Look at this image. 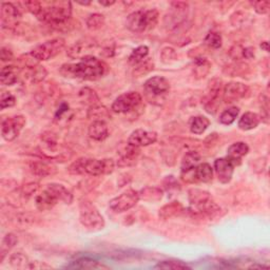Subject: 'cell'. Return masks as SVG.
Wrapping results in <instances>:
<instances>
[{
	"label": "cell",
	"mask_w": 270,
	"mask_h": 270,
	"mask_svg": "<svg viewBox=\"0 0 270 270\" xmlns=\"http://www.w3.org/2000/svg\"><path fill=\"white\" fill-rule=\"evenodd\" d=\"M27 124L24 115H15L8 117L2 124V136L7 142H13L21 134L22 130Z\"/></svg>",
	"instance_id": "8fae6325"
},
{
	"label": "cell",
	"mask_w": 270,
	"mask_h": 270,
	"mask_svg": "<svg viewBox=\"0 0 270 270\" xmlns=\"http://www.w3.org/2000/svg\"><path fill=\"white\" fill-rule=\"evenodd\" d=\"M254 49L251 47L244 48L243 51V59H252L254 57Z\"/></svg>",
	"instance_id": "680465c9"
},
{
	"label": "cell",
	"mask_w": 270,
	"mask_h": 270,
	"mask_svg": "<svg viewBox=\"0 0 270 270\" xmlns=\"http://www.w3.org/2000/svg\"><path fill=\"white\" fill-rule=\"evenodd\" d=\"M262 118L257 113L254 112H246L239 118L237 123V127L243 130V131H250V130L255 129L259 123H261Z\"/></svg>",
	"instance_id": "484cf974"
},
{
	"label": "cell",
	"mask_w": 270,
	"mask_h": 270,
	"mask_svg": "<svg viewBox=\"0 0 270 270\" xmlns=\"http://www.w3.org/2000/svg\"><path fill=\"white\" fill-rule=\"evenodd\" d=\"M85 157H81L76 159L69 167V172L74 175H85Z\"/></svg>",
	"instance_id": "7dc6e473"
},
{
	"label": "cell",
	"mask_w": 270,
	"mask_h": 270,
	"mask_svg": "<svg viewBox=\"0 0 270 270\" xmlns=\"http://www.w3.org/2000/svg\"><path fill=\"white\" fill-rule=\"evenodd\" d=\"M139 199H143L145 202L156 203L163 198L164 191L158 187H145L138 192Z\"/></svg>",
	"instance_id": "f1b7e54d"
},
{
	"label": "cell",
	"mask_w": 270,
	"mask_h": 270,
	"mask_svg": "<svg viewBox=\"0 0 270 270\" xmlns=\"http://www.w3.org/2000/svg\"><path fill=\"white\" fill-rule=\"evenodd\" d=\"M254 11L259 14V15H265L269 12V8H270V3L269 2H253L251 3Z\"/></svg>",
	"instance_id": "816d5d0a"
},
{
	"label": "cell",
	"mask_w": 270,
	"mask_h": 270,
	"mask_svg": "<svg viewBox=\"0 0 270 270\" xmlns=\"http://www.w3.org/2000/svg\"><path fill=\"white\" fill-rule=\"evenodd\" d=\"M154 69V63L151 61V58H146L144 62L135 66L133 70V76L134 77H141L149 74Z\"/></svg>",
	"instance_id": "ab89813d"
},
{
	"label": "cell",
	"mask_w": 270,
	"mask_h": 270,
	"mask_svg": "<svg viewBox=\"0 0 270 270\" xmlns=\"http://www.w3.org/2000/svg\"><path fill=\"white\" fill-rule=\"evenodd\" d=\"M181 177L187 184L209 183L213 178V168L208 163L198 164L196 167L181 172Z\"/></svg>",
	"instance_id": "52a82bcc"
},
{
	"label": "cell",
	"mask_w": 270,
	"mask_h": 270,
	"mask_svg": "<svg viewBox=\"0 0 270 270\" xmlns=\"http://www.w3.org/2000/svg\"><path fill=\"white\" fill-rule=\"evenodd\" d=\"M269 99L268 96L265 94L259 95V104H261V111L264 113L265 118H268V112H269Z\"/></svg>",
	"instance_id": "11a10c76"
},
{
	"label": "cell",
	"mask_w": 270,
	"mask_h": 270,
	"mask_svg": "<svg viewBox=\"0 0 270 270\" xmlns=\"http://www.w3.org/2000/svg\"><path fill=\"white\" fill-rule=\"evenodd\" d=\"M185 212V208L183 204L178 201H173L169 204L163 206L158 211V216L163 221H168L173 217H176Z\"/></svg>",
	"instance_id": "ffe728a7"
},
{
	"label": "cell",
	"mask_w": 270,
	"mask_h": 270,
	"mask_svg": "<svg viewBox=\"0 0 270 270\" xmlns=\"http://www.w3.org/2000/svg\"><path fill=\"white\" fill-rule=\"evenodd\" d=\"M204 44L210 49L217 50L223 45L222 35L217 32H209L204 39Z\"/></svg>",
	"instance_id": "b9f144b4"
},
{
	"label": "cell",
	"mask_w": 270,
	"mask_h": 270,
	"mask_svg": "<svg viewBox=\"0 0 270 270\" xmlns=\"http://www.w3.org/2000/svg\"><path fill=\"white\" fill-rule=\"evenodd\" d=\"M199 161H201V155H199L198 152L196 151L187 152L184 155L183 161H182V166H181L182 171H187V170L196 167L199 164Z\"/></svg>",
	"instance_id": "74e56055"
},
{
	"label": "cell",
	"mask_w": 270,
	"mask_h": 270,
	"mask_svg": "<svg viewBox=\"0 0 270 270\" xmlns=\"http://www.w3.org/2000/svg\"><path fill=\"white\" fill-rule=\"evenodd\" d=\"M139 201L138 191H135L133 189H129L127 191L123 192L121 195H118L112 198L109 203L110 209L116 213H123L133 208Z\"/></svg>",
	"instance_id": "30bf717a"
},
{
	"label": "cell",
	"mask_w": 270,
	"mask_h": 270,
	"mask_svg": "<svg viewBox=\"0 0 270 270\" xmlns=\"http://www.w3.org/2000/svg\"><path fill=\"white\" fill-rule=\"evenodd\" d=\"M30 170H31V172L37 177H47L53 175L56 172L53 166L42 161L31 162V164H30Z\"/></svg>",
	"instance_id": "f546056e"
},
{
	"label": "cell",
	"mask_w": 270,
	"mask_h": 270,
	"mask_svg": "<svg viewBox=\"0 0 270 270\" xmlns=\"http://www.w3.org/2000/svg\"><path fill=\"white\" fill-rule=\"evenodd\" d=\"M77 4L78 5H81V6H89V5H91V3H90V2H87V3H81V2H77Z\"/></svg>",
	"instance_id": "6125c7cd"
},
{
	"label": "cell",
	"mask_w": 270,
	"mask_h": 270,
	"mask_svg": "<svg viewBox=\"0 0 270 270\" xmlns=\"http://www.w3.org/2000/svg\"><path fill=\"white\" fill-rule=\"evenodd\" d=\"M149 55V48L147 46H139L136 49H134L132 53L129 56V64L136 66L138 64H141L144 62L145 59Z\"/></svg>",
	"instance_id": "8d00e7d4"
},
{
	"label": "cell",
	"mask_w": 270,
	"mask_h": 270,
	"mask_svg": "<svg viewBox=\"0 0 270 270\" xmlns=\"http://www.w3.org/2000/svg\"><path fill=\"white\" fill-rule=\"evenodd\" d=\"M249 152V147L244 142L234 143L227 150V157L231 161L234 166L241 164V159Z\"/></svg>",
	"instance_id": "44dd1931"
},
{
	"label": "cell",
	"mask_w": 270,
	"mask_h": 270,
	"mask_svg": "<svg viewBox=\"0 0 270 270\" xmlns=\"http://www.w3.org/2000/svg\"><path fill=\"white\" fill-rule=\"evenodd\" d=\"M157 141V133L154 131H148V130L144 129H136L135 131H133L130 134L128 138V144L142 148V147H147L156 143Z\"/></svg>",
	"instance_id": "5bb4252c"
},
{
	"label": "cell",
	"mask_w": 270,
	"mask_h": 270,
	"mask_svg": "<svg viewBox=\"0 0 270 270\" xmlns=\"http://www.w3.org/2000/svg\"><path fill=\"white\" fill-rule=\"evenodd\" d=\"M23 13L21 9H18L16 5L12 3H3L2 10H0V17H2V24H11L16 23L22 18Z\"/></svg>",
	"instance_id": "ac0fdd59"
},
{
	"label": "cell",
	"mask_w": 270,
	"mask_h": 270,
	"mask_svg": "<svg viewBox=\"0 0 270 270\" xmlns=\"http://www.w3.org/2000/svg\"><path fill=\"white\" fill-rule=\"evenodd\" d=\"M143 104V97L138 92L130 91L119 95L111 106V110L117 114H125L134 111Z\"/></svg>",
	"instance_id": "8992f818"
},
{
	"label": "cell",
	"mask_w": 270,
	"mask_h": 270,
	"mask_svg": "<svg viewBox=\"0 0 270 270\" xmlns=\"http://www.w3.org/2000/svg\"><path fill=\"white\" fill-rule=\"evenodd\" d=\"M88 134L94 141L103 142L109 136V129L104 121H94L89 126Z\"/></svg>",
	"instance_id": "7402d4cb"
},
{
	"label": "cell",
	"mask_w": 270,
	"mask_h": 270,
	"mask_svg": "<svg viewBox=\"0 0 270 270\" xmlns=\"http://www.w3.org/2000/svg\"><path fill=\"white\" fill-rule=\"evenodd\" d=\"M261 49L264 50L266 52H269V46H268V42H263L261 44Z\"/></svg>",
	"instance_id": "94428289"
},
{
	"label": "cell",
	"mask_w": 270,
	"mask_h": 270,
	"mask_svg": "<svg viewBox=\"0 0 270 270\" xmlns=\"http://www.w3.org/2000/svg\"><path fill=\"white\" fill-rule=\"evenodd\" d=\"M57 203H59L57 197L47 188L35 198V205L39 211H48V210H51L52 208H54V206L57 205Z\"/></svg>",
	"instance_id": "d6986e66"
},
{
	"label": "cell",
	"mask_w": 270,
	"mask_h": 270,
	"mask_svg": "<svg viewBox=\"0 0 270 270\" xmlns=\"http://www.w3.org/2000/svg\"><path fill=\"white\" fill-rule=\"evenodd\" d=\"M87 117L89 119H93L94 121H106V119L111 118V114H110L109 109L102 105V104H97L94 106L89 107L88 111H87Z\"/></svg>",
	"instance_id": "83f0119b"
},
{
	"label": "cell",
	"mask_w": 270,
	"mask_h": 270,
	"mask_svg": "<svg viewBox=\"0 0 270 270\" xmlns=\"http://www.w3.org/2000/svg\"><path fill=\"white\" fill-rule=\"evenodd\" d=\"M97 44L93 41H88V39L79 41L68 49L67 55L71 59H82L87 56H93Z\"/></svg>",
	"instance_id": "9a60e30c"
},
{
	"label": "cell",
	"mask_w": 270,
	"mask_h": 270,
	"mask_svg": "<svg viewBox=\"0 0 270 270\" xmlns=\"http://www.w3.org/2000/svg\"><path fill=\"white\" fill-rule=\"evenodd\" d=\"M223 73L231 77H245L250 73V67L244 62H233L224 67Z\"/></svg>",
	"instance_id": "cb8c5ba5"
},
{
	"label": "cell",
	"mask_w": 270,
	"mask_h": 270,
	"mask_svg": "<svg viewBox=\"0 0 270 270\" xmlns=\"http://www.w3.org/2000/svg\"><path fill=\"white\" fill-rule=\"evenodd\" d=\"M87 28L90 31H97V30L102 29L105 25V16L99 13L91 14L86 21Z\"/></svg>",
	"instance_id": "60d3db41"
},
{
	"label": "cell",
	"mask_w": 270,
	"mask_h": 270,
	"mask_svg": "<svg viewBox=\"0 0 270 270\" xmlns=\"http://www.w3.org/2000/svg\"><path fill=\"white\" fill-rule=\"evenodd\" d=\"M16 105V97L10 92H3L0 98V107L3 110L7 108H12Z\"/></svg>",
	"instance_id": "c3c4849f"
},
{
	"label": "cell",
	"mask_w": 270,
	"mask_h": 270,
	"mask_svg": "<svg viewBox=\"0 0 270 270\" xmlns=\"http://www.w3.org/2000/svg\"><path fill=\"white\" fill-rule=\"evenodd\" d=\"M18 242V238L14 233H7L6 236L3 238L2 246H0V263H3L6 258L7 254L11 251V249L15 247Z\"/></svg>",
	"instance_id": "d6a6232c"
},
{
	"label": "cell",
	"mask_w": 270,
	"mask_h": 270,
	"mask_svg": "<svg viewBox=\"0 0 270 270\" xmlns=\"http://www.w3.org/2000/svg\"><path fill=\"white\" fill-rule=\"evenodd\" d=\"M243 51H244V48L242 46L235 45L230 49V56H231V58L234 62H242Z\"/></svg>",
	"instance_id": "f5cc1de1"
},
{
	"label": "cell",
	"mask_w": 270,
	"mask_h": 270,
	"mask_svg": "<svg viewBox=\"0 0 270 270\" xmlns=\"http://www.w3.org/2000/svg\"><path fill=\"white\" fill-rule=\"evenodd\" d=\"M209 192L205 191V190H201V189H191L189 190V203L190 205H195L199 202L204 201V199L210 197Z\"/></svg>",
	"instance_id": "ee69618b"
},
{
	"label": "cell",
	"mask_w": 270,
	"mask_h": 270,
	"mask_svg": "<svg viewBox=\"0 0 270 270\" xmlns=\"http://www.w3.org/2000/svg\"><path fill=\"white\" fill-rule=\"evenodd\" d=\"M48 190H50L56 197L59 202H63L65 204H71L73 202V194L72 192L68 190L64 185L62 184H56V183H51L48 184L46 187Z\"/></svg>",
	"instance_id": "603a6c76"
},
{
	"label": "cell",
	"mask_w": 270,
	"mask_h": 270,
	"mask_svg": "<svg viewBox=\"0 0 270 270\" xmlns=\"http://www.w3.org/2000/svg\"><path fill=\"white\" fill-rule=\"evenodd\" d=\"M71 16H72L71 3L61 2V3H53L48 7H44L41 14L37 16V19L44 24L59 29L68 24Z\"/></svg>",
	"instance_id": "7a4b0ae2"
},
{
	"label": "cell",
	"mask_w": 270,
	"mask_h": 270,
	"mask_svg": "<svg viewBox=\"0 0 270 270\" xmlns=\"http://www.w3.org/2000/svg\"><path fill=\"white\" fill-rule=\"evenodd\" d=\"M119 158L116 163V165L121 168L125 167H132L135 166L137 163V159L139 154H141V150L137 147L131 146L127 144L126 147L123 148V150L118 151Z\"/></svg>",
	"instance_id": "e0dca14e"
},
{
	"label": "cell",
	"mask_w": 270,
	"mask_h": 270,
	"mask_svg": "<svg viewBox=\"0 0 270 270\" xmlns=\"http://www.w3.org/2000/svg\"><path fill=\"white\" fill-rule=\"evenodd\" d=\"M69 109H70V107L67 103H62L61 106L58 107L57 111L55 113V119H61L66 113L69 112Z\"/></svg>",
	"instance_id": "6f0895ef"
},
{
	"label": "cell",
	"mask_w": 270,
	"mask_h": 270,
	"mask_svg": "<svg viewBox=\"0 0 270 270\" xmlns=\"http://www.w3.org/2000/svg\"><path fill=\"white\" fill-rule=\"evenodd\" d=\"M22 5L25 8L26 11H28L29 13H31L32 15H35L36 17L39 14H41V12L43 11V9H44V6L42 5V3L36 2V0H31V2H25Z\"/></svg>",
	"instance_id": "bcb514c9"
},
{
	"label": "cell",
	"mask_w": 270,
	"mask_h": 270,
	"mask_svg": "<svg viewBox=\"0 0 270 270\" xmlns=\"http://www.w3.org/2000/svg\"><path fill=\"white\" fill-rule=\"evenodd\" d=\"M39 189V184L36 182H31L26 184L23 188H22V195L24 197H30L32 196L33 194H35Z\"/></svg>",
	"instance_id": "681fc988"
},
{
	"label": "cell",
	"mask_w": 270,
	"mask_h": 270,
	"mask_svg": "<svg viewBox=\"0 0 270 270\" xmlns=\"http://www.w3.org/2000/svg\"><path fill=\"white\" fill-rule=\"evenodd\" d=\"M0 59H2L3 63L12 62L14 59V54L9 48L3 47L2 51H0Z\"/></svg>",
	"instance_id": "db71d44e"
},
{
	"label": "cell",
	"mask_w": 270,
	"mask_h": 270,
	"mask_svg": "<svg viewBox=\"0 0 270 270\" xmlns=\"http://www.w3.org/2000/svg\"><path fill=\"white\" fill-rule=\"evenodd\" d=\"M177 59V53L175 50L171 47H165L163 48V50L161 51V61L168 65L171 64L173 62H175Z\"/></svg>",
	"instance_id": "f6af8a7d"
},
{
	"label": "cell",
	"mask_w": 270,
	"mask_h": 270,
	"mask_svg": "<svg viewBox=\"0 0 270 270\" xmlns=\"http://www.w3.org/2000/svg\"><path fill=\"white\" fill-rule=\"evenodd\" d=\"M78 97H79V99H81L82 104L89 106V107L101 104V99H99L97 93L94 91L93 89L89 88V87L83 88L81 91L78 92Z\"/></svg>",
	"instance_id": "1f68e13d"
},
{
	"label": "cell",
	"mask_w": 270,
	"mask_h": 270,
	"mask_svg": "<svg viewBox=\"0 0 270 270\" xmlns=\"http://www.w3.org/2000/svg\"><path fill=\"white\" fill-rule=\"evenodd\" d=\"M209 126H210L209 118L203 115L195 116L192 117L191 121H190V131L195 135H201L209 128Z\"/></svg>",
	"instance_id": "4dcf8cb0"
},
{
	"label": "cell",
	"mask_w": 270,
	"mask_h": 270,
	"mask_svg": "<svg viewBox=\"0 0 270 270\" xmlns=\"http://www.w3.org/2000/svg\"><path fill=\"white\" fill-rule=\"evenodd\" d=\"M79 222L90 230H102L105 225V218L99 212L96 206L87 198H83L79 201Z\"/></svg>",
	"instance_id": "277c9868"
},
{
	"label": "cell",
	"mask_w": 270,
	"mask_h": 270,
	"mask_svg": "<svg viewBox=\"0 0 270 270\" xmlns=\"http://www.w3.org/2000/svg\"><path fill=\"white\" fill-rule=\"evenodd\" d=\"M66 46V41L62 37L51 39L42 45L36 46L31 53L38 62H46L54 58L63 51Z\"/></svg>",
	"instance_id": "5b68a950"
},
{
	"label": "cell",
	"mask_w": 270,
	"mask_h": 270,
	"mask_svg": "<svg viewBox=\"0 0 270 270\" xmlns=\"http://www.w3.org/2000/svg\"><path fill=\"white\" fill-rule=\"evenodd\" d=\"M155 268L158 269H166V270H185L191 269L188 264L181 261H163L155 265Z\"/></svg>",
	"instance_id": "7bdbcfd3"
},
{
	"label": "cell",
	"mask_w": 270,
	"mask_h": 270,
	"mask_svg": "<svg viewBox=\"0 0 270 270\" xmlns=\"http://www.w3.org/2000/svg\"><path fill=\"white\" fill-rule=\"evenodd\" d=\"M239 114V109L237 107H231L228 108L222 112V114L219 115V123L225 126H229L235 122V119L237 118Z\"/></svg>",
	"instance_id": "f35d334b"
},
{
	"label": "cell",
	"mask_w": 270,
	"mask_h": 270,
	"mask_svg": "<svg viewBox=\"0 0 270 270\" xmlns=\"http://www.w3.org/2000/svg\"><path fill=\"white\" fill-rule=\"evenodd\" d=\"M21 68L16 66H6L0 72V83L3 86H13L17 83Z\"/></svg>",
	"instance_id": "d4e9b609"
},
{
	"label": "cell",
	"mask_w": 270,
	"mask_h": 270,
	"mask_svg": "<svg viewBox=\"0 0 270 270\" xmlns=\"http://www.w3.org/2000/svg\"><path fill=\"white\" fill-rule=\"evenodd\" d=\"M211 71V64L203 56H196L194 58V64L192 73L196 79L205 78Z\"/></svg>",
	"instance_id": "4316f807"
},
{
	"label": "cell",
	"mask_w": 270,
	"mask_h": 270,
	"mask_svg": "<svg viewBox=\"0 0 270 270\" xmlns=\"http://www.w3.org/2000/svg\"><path fill=\"white\" fill-rule=\"evenodd\" d=\"M221 93H222V79L213 78L209 82L208 92L205 98V110L209 114H214L217 111V108L221 104Z\"/></svg>",
	"instance_id": "7c38bea8"
},
{
	"label": "cell",
	"mask_w": 270,
	"mask_h": 270,
	"mask_svg": "<svg viewBox=\"0 0 270 270\" xmlns=\"http://www.w3.org/2000/svg\"><path fill=\"white\" fill-rule=\"evenodd\" d=\"M48 76V71L44 66L38 65L31 69H27V77L30 79V82L33 84H38L45 81V78Z\"/></svg>",
	"instance_id": "836d02e7"
},
{
	"label": "cell",
	"mask_w": 270,
	"mask_h": 270,
	"mask_svg": "<svg viewBox=\"0 0 270 270\" xmlns=\"http://www.w3.org/2000/svg\"><path fill=\"white\" fill-rule=\"evenodd\" d=\"M10 265L17 269H30L31 261L23 252H15L9 258Z\"/></svg>",
	"instance_id": "d590c367"
},
{
	"label": "cell",
	"mask_w": 270,
	"mask_h": 270,
	"mask_svg": "<svg viewBox=\"0 0 270 270\" xmlns=\"http://www.w3.org/2000/svg\"><path fill=\"white\" fill-rule=\"evenodd\" d=\"M145 93L150 102H158L159 98H162L170 91V84L165 77L153 76L146 81L144 85Z\"/></svg>",
	"instance_id": "ba28073f"
},
{
	"label": "cell",
	"mask_w": 270,
	"mask_h": 270,
	"mask_svg": "<svg viewBox=\"0 0 270 270\" xmlns=\"http://www.w3.org/2000/svg\"><path fill=\"white\" fill-rule=\"evenodd\" d=\"M109 71L108 65L95 56H87L76 64H65L59 72L66 78L82 79V81H97Z\"/></svg>",
	"instance_id": "6da1fadb"
},
{
	"label": "cell",
	"mask_w": 270,
	"mask_h": 270,
	"mask_svg": "<svg viewBox=\"0 0 270 270\" xmlns=\"http://www.w3.org/2000/svg\"><path fill=\"white\" fill-rule=\"evenodd\" d=\"M115 168V162L112 158H86L85 174L90 176H102L112 173Z\"/></svg>",
	"instance_id": "9c48e42d"
},
{
	"label": "cell",
	"mask_w": 270,
	"mask_h": 270,
	"mask_svg": "<svg viewBox=\"0 0 270 270\" xmlns=\"http://www.w3.org/2000/svg\"><path fill=\"white\" fill-rule=\"evenodd\" d=\"M16 222L23 226L33 225L36 222V217L35 215H32L30 213H21L16 216Z\"/></svg>",
	"instance_id": "f907efd6"
},
{
	"label": "cell",
	"mask_w": 270,
	"mask_h": 270,
	"mask_svg": "<svg viewBox=\"0 0 270 270\" xmlns=\"http://www.w3.org/2000/svg\"><path fill=\"white\" fill-rule=\"evenodd\" d=\"M234 164L228 157L217 158L214 161V170L216 172L218 181L222 184H228L232 179Z\"/></svg>",
	"instance_id": "2e32d148"
},
{
	"label": "cell",
	"mask_w": 270,
	"mask_h": 270,
	"mask_svg": "<svg viewBox=\"0 0 270 270\" xmlns=\"http://www.w3.org/2000/svg\"><path fill=\"white\" fill-rule=\"evenodd\" d=\"M159 14L156 9L139 10L127 17L126 26L131 32L143 33L155 28L158 23Z\"/></svg>",
	"instance_id": "3957f363"
},
{
	"label": "cell",
	"mask_w": 270,
	"mask_h": 270,
	"mask_svg": "<svg viewBox=\"0 0 270 270\" xmlns=\"http://www.w3.org/2000/svg\"><path fill=\"white\" fill-rule=\"evenodd\" d=\"M164 185H165V188L167 190H171V189H179L181 187H179V184L176 182V179L172 176H167L166 179L164 181Z\"/></svg>",
	"instance_id": "9f6ffc18"
},
{
	"label": "cell",
	"mask_w": 270,
	"mask_h": 270,
	"mask_svg": "<svg viewBox=\"0 0 270 270\" xmlns=\"http://www.w3.org/2000/svg\"><path fill=\"white\" fill-rule=\"evenodd\" d=\"M68 267H72V268H79V269H103V268H109L108 266L99 263L95 259L91 258H81L77 259L75 262H72Z\"/></svg>",
	"instance_id": "e575fe53"
},
{
	"label": "cell",
	"mask_w": 270,
	"mask_h": 270,
	"mask_svg": "<svg viewBox=\"0 0 270 270\" xmlns=\"http://www.w3.org/2000/svg\"><path fill=\"white\" fill-rule=\"evenodd\" d=\"M250 89L247 85L237 82H230L223 89V99L226 104H231L249 95Z\"/></svg>",
	"instance_id": "4fadbf2b"
},
{
	"label": "cell",
	"mask_w": 270,
	"mask_h": 270,
	"mask_svg": "<svg viewBox=\"0 0 270 270\" xmlns=\"http://www.w3.org/2000/svg\"><path fill=\"white\" fill-rule=\"evenodd\" d=\"M98 4L102 5L103 7H111L115 5V2L114 0H112V2H104V0H101V2H98Z\"/></svg>",
	"instance_id": "91938a15"
}]
</instances>
